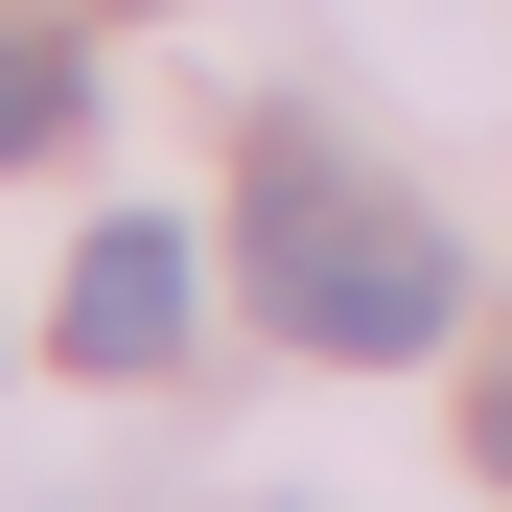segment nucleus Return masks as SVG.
<instances>
[{
    "mask_svg": "<svg viewBox=\"0 0 512 512\" xmlns=\"http://www.w3.org/2000/svg\"><path fill=\"white\" fill-rule=\"evenodd\" d=\"M466 443H489V489H512V373H489V396H466Z\"/></svg>",
    "mask_w": 512,
    "mask_h": 512,
    "instance_id": "20e7f679",
    "label": "nucleus"
},
{
    "mask_svg": "<svg viewBox=\"0 0 512 512\" xmlns=\"http://www.w3.org/2000/svg\"><path fill=\"white\" fill-rule=\"evenodd\" d=\"M233 256H256V303H280V350H350V373H396V350H443V326H466V256L419 233L396 187H350L326 140H256Z\"/></svg>",
    "mask_w": 512,
    "mask_h": 512,
    "instance_id": "f257e3e1",
    "label": "nucleus"
},
{
    "mask_svg": "<svg viewBox=\"0 0 512 512\" xmlns=\"http://www.w3.org/2000/svg\"><path fill=\"white\" fill-rule=\"evenodd\" d=\"M70 117H94V70H70V47H0V163H47Z\"/></svg>",
    "mask_w": 512,
    "mask_h": 512,
    "instance_id": "7ed1b4c3",
    "label": "nucleus"
},
{
    "mask_svg": "<svg viewBox=\"0 0 512 512\" xmlns=\"http://www.w3.org/2000/svg\"><path fill=\"white\" fill-rule=\"evenodd\" d=\"M47 326H70V373H187V233H163V210H94Z\"/></svg>",
    "mask_w": 512,
    "mask_h": 512,
    "instance_id": "f03ea898",
    "label": "nucleus"
}]
</instances>
